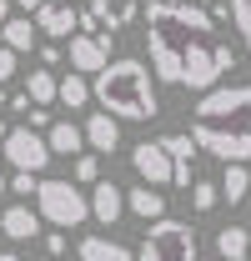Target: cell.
<instances>
[{
  "mask_svg": "<svg viewBox=\"0 0 251 261\" xmlns=\"http://www.w3.org/2000/svg\"><path fill=\"white\" fill-rule=\"evenodd\" d=\"M146 61H151V75L166 81V86L211 91L236 65V50L201 5H161V0H151L146 5Z\"/></svg>",
  "mask_w": 251,
  "mask_h": 261,
  "instance_id": "6da1fadb",
  "label": "cell"
},
{
  "mask_svg": "<svg viewBox=\"0 0 251 261\" xmlns=\"http://www.w3.org/2000/svg\"><path fill=\"white\" fill-rule=\"evenodd\" d=\"M191 141L216 161H251V86H211L191 106Z\"/></svg>",
  "mask_w": 251,
  "mask_h": 261,
  "instance_id": "7a4b0ae2",
  "label": "cell"
},
{
  "mask_svg": "<svg viewBox=\"0 0 251 261\" xmlns=\"http://www.w3.org/2000/svg\"><path fill=\"white\" fill-rule=\"evenodd\" d=\"M91 100H101V111L116 116V121H156V111H161L156 81H151L146 61H136V56L106 61V70H95Z\"/></svg>",
  "mask_w": 251,
  "mask_h": 261,
  "instance_id": "3957f363",
  "label": "cell"
},
{
  "mask_svg": "<svg viewBox=\"0 0 251 261\" xmlns=\"http://www.w3.org/2000/svg\"><path fill=\"white\" fill-rule=\"evenodd\" d=\"M35 216L51 221L56 231H70L81 221H91V201L76 181H61V176H45L35 181Z\"/></svg>",
  "mask_w": 251,
  "mask_h": 261,
  "instance_id": "277c9868",
  "label": "cell"
},
{
  "mask_svg": "<svg viewBox=\"0 0 251 261\" xmlns=\"http://www.w3.org/2000/svg\"><path fill=\"white\" fill-rule=\"evenodd\" d=\"M201 256V241H196V226L176 221V216H161L146 226L141 236V251L136 261H196Z\"/></svg>",
  "mask_w": 251,
  "mask_h": 261,
  "instance_id": "5b68a950",
  "label": "cell"
},
{
  "mask_svg": "<svg viewBox=\"0 0 251 261\" xmlns=\"http://www.w3.org/2000/svg\"><path fill=\"white\" fill-rule=\"evenodd\" d=\"M0 151H5V166H10V171H26V176H40V171L51 166V146H45V136L31 130L26 121L5 130Z\"/></svg>",
  "mask_w": 251,
  "mask_h": 261,
  "instance_id": "8992f818",
  "label": "cell"
},
{
  "mask_svg": "<svg viewBox=\"0 0 251 261\" xmlns=\"http://www.w3.org/2000/svg\"><path fill=\"white\" fill-rule=\"evenodd\" d=\"M116 56V31H76L65 40V61L76 75H95L106 70V61Z\"/></svg>",
  "mask_w": 251,
  "mask_h": 261,
  "instance_id": "52a82bcc",
  "label": "cell"
},
{
  "mask_svg": "<svg viewBox=\"0 0 251 261\" xmlns=\"http://www.w3.org/2000/svg\"><path fill=\"white\" fill-rule=\"evenodd\" d=\"M136 20V0H91L81 10V31H126Z\"/></svg>",
  "mask_w": 251,
  "mask_h": 261,
  "instance_id": "ba28073f",
  "label": "cell"
},
{
  "mask_svg": "<svg viewBox=\"0 0 251 261\" xmlns=\"http://www.w3.org/2000/svg\"><path fill=\"white\" fill-rule=\"evenodd\" d=\"M35 31L45 35V40H70V35L81 31V10L70 0H45L35 10Z\"/></svg>",
  "mask_w": 251,
  "mask_h": 261,
  "instance_id": "9c48e42d",
  "label": "cell"
},
{
  "mask_svg": "<svg viewBox=\"0 0 251 261\" xmlns=\"http://www.w3.org/2000/svg\"><path fill=\"white\" fill-rule=\"evenodd\" d=\"M131 166H136V176H141V186H166L171 181V156L161 151V141H141L136 151H131Z\"/></svg>",
  "mask_w": 251,
  "mask_h": 261,
  "instance_id": "30bf717a",
  "label": "cell"
},
{
  "mask_svg": "<svg viewBox=\"0 0 251 261\" xmlns=\"http://www.w3.org/2000/svg\"><path fill=\"white\" fill-rule=\"evenodd\" d=\"M0 231H5V241H35V236H40V216H35V206H26V201L5 206V211H0Z\"/></svg>",
  "mask_w": 251,
  "mask_h": 261,
  "instance_id": "8fae6325",
  "label": "cell"
},
{
  "mask_svg": "<svg viewBox=\"0 0 251 261\" xmlns=\"http://www.w3.org/2000/svg\"><path fill=\"white\" fill-rule=\"evenodd\" d=\"M86 201H91V216H95V221H106V226H116V221L126 216V191H121V186H111V181H95V191L86 196Z\"/></svg>",
  "mask_w": 251,
  "mask_h": 261,
  "instance_id": "7c38bea8",
  "label": "cell"
},
{
  "mask_svg": "<svg viewBox=\"0 0 251 261\" xmlns=\"http://www.w3.org/2000/svg\"><path fill=\"white\" fill-rule=\"evenodd\" d=\"M35 40H40V31H35V20H31V15H10V20L0 25V45H10L15 56H31V50H35Z\"/></svg>",
  "mask_w": 251,
  "mask_h": 261,
  "instance_id": "4fadbf2b",
  "label": "cell"
},
{
  "mask_svg": "<svg viewBox=\"0 0 251 261\" xmlns=\"http://www.w3.org/2000/svg\"><path fill=\"white\" fill-rule=\"evenodd\" d=\"M86 146H95V151H121V126H116V116H106V111H95L91 121H86Z\"/></svg>",
  "mask_w": 251,
  "mask_h": 261,
  "instance_id": "5bb4252c",
  "label": "cell"
},
{
  "mask_svg": "<svg viewBox=\"0 0 251 261\" xmlns=\"http://www.w3.org/2000/svg\"><path fill=\"white\" fill-rule=\"evenodd\" d=\"M126 211L141 216V221H161V216H166V196H161L156 186H131V191H126Z\"/></svg>",
  "mask_w": 251,
  "mask_h": 261,
  "instance_id": "9a60e30c",
  "label": "cell"
},
{
  "mask_svg": "<svg viewBox=\"0 0 251 261\" xmlns=\"http://www.w3.org/2000/svg\"><path fill=\"white\" fill-rule=\"evenodd\" d=\"M45 146H51V156H81L86 130L70 126V121H51V126H45Z\"/></svg>",
  "mask_w": 251,
  "mask_h": 261,
  "instance_id": "2e32d148",
  "label": "cell"
},
{
  "mask_svg": "<svg viewBox=\"0 0 251 261\" xmlns=\"http://www.w3.org/2000/svg\"><path fill=\"white\" fill-rule=\"evenodd\" d=\"M216 256L221 261H246L251 256V231L246 226H221L216 231Z\"/></svg>",
  "mask_w": 251,
  "mask_h": 261,
  "instance_id": "e0dca14e",
  "label": "cell"
},
{
  "mask_svg": "<svg viewBox=\"0 0 251 261\" xmlns=\"http://www.w3.org/2000/svg\"><path fill=\"white\" fill-rule=\"evenodd\" d=\"M76 256L81 261H136L121 241H106V236H86V241L76 246Z\"/></svg>",
  "mask_w": 251,
  "mask_h": 261,
  "instance_id": "ac0fdd59",
  "label": "cell"
},
{
  "mask_svg": "<svg viewBox=\"0 0 251 261\" xmlns=\"http://www.w3.org/2000/svg\"><path fill=\"white\" fill-rule=\"evenodd\" d=\"M216 191L226 196V206H241V201H246V191H251V171H246L241 161H226V176H221Z\"/></svg>",
  "mask_w": 251,
  "mask_h": 261,
  "instance_id": "d6986e66",
  "label": "cell"
},
{
  "mask_svg": "<svg viewBox=\"0 0 251 261\" xmlns=\"http://www.w3.org/2000/svg\"><path fill=\"white\" fill-rule=\"evenodd\" d=\"M56 100H61L65 111H81V106L91 100V81L76 75V70H65V81H56Z\"/></svg>",
  "mask_w": 251,
  "mask_h": 261,
  "instance_id": "ffe728a7",
  "label": "cell"
},
{
  "mask_svg": "<svg viewBox=\"0 0 251 261\" xmlns=\"http://www.w3.org/2000/svg\"><path fill=\"white\" fill-rule=\"evenodd\" d=\"M26 100L31 106H56V70H45V65L31 70L26 75Z\"/></svg>",
  "mask_w": 251,
  "mask_h": 261,
  "instance_id": "44dd1931",
  "label": "cell"
},
{
  "mask_svg": "<svg viewBox=\"0 0 251 261\" xmlns=\"http://www.w3.org/2000/svg\"><path fill=\"white\" fill-rule=\"evenodd\" d=\"M191 206L206 216V211H216L221 206V191H216V181H191Z\"/></svg>",
  "mask_w": 251,
  "mask_h": 261,
  "instance_id": "7402d4cb",
  "label": "cell"
},
{
  "mask_svg": "<svg viewBox=\"0 0 251 261\" xmlns=\"http://www.w3.org/2000/svg\"><path fill=\"white\" fill-rule=\"evenodd\" d=\"M101 181V156H76V186H95Z\"/></svg>",
  "mask_w": 251,
  "mask_h": 261,
  "instance_id": "603a6c76",
  "label": "cell"
},
{
  "mask_svg": "<svg viewBox=\"0 0 251 261\" xmlns=\"http://www.w3.org/2000/svg\"><path fill=\"white\" fill-rule=\"evenodd\" d=\"M65 61V50H61V40H45V45H40V65H45V70H56V65Z\"/></svg>",
  "mask_w": 251,
  "mask_h": 261,
  "instance_id": "cb8c5ba5",
  "label": "cell"
},
{
  "mask_svg": "<svg viewBox=\"0 0 251 261\" xmlns=\"http://www.w3.org/2000/svg\"><path fill=\"white\" fill-rule=\"evenodd\" d=\"M20 121H26L31 130H45V126H51V106H31V111H26Z\"/></svg>",
  "mask_w": 251,
  "mask_h": 261,
  "instance_id": "d4e9b609",
  "label": "cell"
},
{
  "mask_svg": "<svg viewBox=\"0 0 251 261\" xmlns=\"http://www.w3.org/2000/svg\"><path fill=\"white\" fill-rule=\"evenodd\" d=\"M35 181H40V176H26V171H15L5 191H15V196H35Z\"/></svg>",
  "mask_w": 251,
  "mask_h": 261,
  "instance_id": "484cf974",
  "label": "cell"
},
{
  "mask_svg": "<svg viewBox=\"0 0 251 261\" xmlns=\"http://www.w3.org/2000/svg\"><path fill=\"white\" fill-rule=\"evenodd\" d=\"M10 75H15V50H10V45H0V86H5Z\"/></svg>",
  "mask_w": 251,
  "mask_h": 261,
  "instance_id": "4316f807",
  "label": "cell"
},
{
  "mask_svg": "<svg viewBox=\"0 0 251 261\" xmlns=\"http://www.w3.org/2000/svg\"><path fill=\"white\" fill-rule=\"evenodd\" d=\"M45 251L56 261H65V231H51V236H45Z\"/></svg>",
  "mask_w": 251,
  "mask_h": 261,
  "instance_id": "83f0119b",
  "label": "cell"
},
{
  "mask_svg": "<svg viewBox=\"0 0 251 261\" xmlns=\"http://www.w3.org/2000/svg\"><path fill=\"white\" fill-rule=\"evenodd\" d=\"M10 5H15V10H26V15H35V10H40L45 0H10Z\"/></svg>",
  "mask_w": 251,
  "mask_h": 261,
  "instance_id": "f1b7e54d",
  "label": "cell"
},
{
  "mask_svg": "<svg viewBox=\"0 0 251 261\" xmlns=\"http://www.w3.org/2000/svg\"><path fill=\"white\" fill-rule=\"evenodd\" d=\"M10 10H15V5H10V0H0V25L10 20Z\"/></svg>",
  "mask_w": 251,
  "mask_h": 261,
  "instance_id": "f546056e",
  "label": "cell"
},
{
  "mask_svg": "<svg viewBox=\"0 0 251 261\" xmlns=\"http://www.w3.org/2000/svg\"><path fill=\"white\" fill-rule=\"evenodd\" d=\"M0 261H26V256H15V251H0Z\"/></svg>",
  "mask_w": 251,
  "mask_h": 261,
  "instance_id": "4dcf8cb0",
  "label": "cell"
},
{
  "mask_svg": "<svg viewBox=\"0 0 251 261\" xmlns=\"http://www.w3.org/2000/svg\"><path fill=\"white\" fill-rule=\"evenodd\" d=\"M161 5H196V0H161Z\"/></svg>",
  "mask_w": 251,
  "mask_h": 261,
  "instance_id": "1f68e13d",
  "label": "cell"
},
{
  "mask_svg": "<svg viewBox=\"0 0 251 261\" xmlns=\"http://www.w3.org/2000/svg\"><path fill=\"white\" fill-rule=\"evenodd\" d=\"M5 186H10V176H5V171H0V191H5Z\"/></svg>",
  "mask_w": 251,
  "mask_h": 261,
  "instance_id": "d6a6232c",
  "label": "cell"
},
{
  "mask_svg": "<svg viewBox=\"0 0 251 261\" xmlns=\"http://www.w3.org/2000/svg\"><path fill=\"white\" fill-rule=\"evenodd\" d=\"M5 100H10V91H5V86H0V106H5Z\"/></svg>",
  "mask_w": 251,
  "mask_h": 261,
  "instance_id": "836d02e7",
  "label": "cell"
},
{
  "mask_svg": "<svg viewBox=\"0 0 251 261\" xmlns=\"http://www.w3.org/2000/svg\"><path fill=\"white\" fill-rule=\"evenodd\" d=\"M5 130H10V126H5V121H0V141H5Z\"/></svg>",
  "mask_w": 251,
  "mask_h": 261,
  "instance_id": "e575fe53",
  "label": "cell"
},
{
  "mask_svg": "<svg viewBox=\"0 0 251 261\" xmlns=\"http://www.w3.org/2000/svg\"><path fill=\"white\" fill-rule=\"evenodd\" d=\"M196 261H221V256H196Z\"/></svg>",
  "mask_w": 251,
  "mask_h": 261,
  "instance_id": "d590c367",
  "label": "cell"
},
{
  "mask_svg": "<svg viewBox=\"0 0 251 261\" xmlns=\"http://www.w3.org/2000/svg\"><path fill=\"white\" fill-rule=\"evenodd\" d=\"M0 241H5V231H0Z\"/></svg>",
  "mask_w": 251,
  "mask_h": 261,
  "instance_id": "8d00e7d4",
  "label": "cell"
},
{
  "mask_svg": "<svg viewBox=\"0 0 251 261\" xmlns=\"http://www.w3.org/2000/svg\"><path fill=\"white\" fill-rule=\"evenodd\" d=\"M70 5H76V0H70Z\"/></svg>",
  "mask_w": 251,
  "mask_h": 261,
  "instance_id": "74e56055",
  "label": "cell"
},
{
  "mask_svg": "<svg viewBox=\"0 0 251 261\" xmlns=\"http://www.w3.org/2000/svg\"><path fill=\"white\" fill-rule=\"evenodd\" d=\"M51 261H56V256H51Z\"/></svg>",
  "mask_w": 251,
  "mask_h": 261,
  "instance_id": "f35d334b",
  "label": "cell"
}]
</instances>
